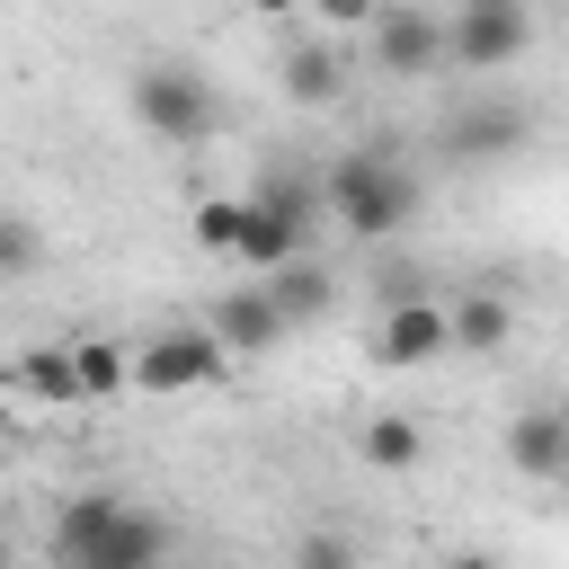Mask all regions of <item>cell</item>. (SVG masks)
I'll use <instances>...</instances> for the list:
<instances>
[{"instance_id": "1", "label": "cell", "mask_w": 569, "mask_h": 569, "mask_svg": "<svg viewBox=\"0 0 569 569\" xmlns=\"http://www.w3.org/2000/svg\"><path fill=\"white\" fill-rule=\"evenodd\" d=\"M169 551H178V533L151 507H124L116 489H80L53 516V560H71V569H151Z\"/></svg>"}, {"instance_id": "2", "label": "cell", "mask_w": 569, "mask_h": 569, "mask_svg": "<svg viewBox=\"0 0 569 569\" xmlns=\"http://www.w3.org/2000/svg\"><path fill=\"white\" fill-rule=\"evenodd\" d=\"M320 196H329V213H338L356 240H391V231L418 213V178H409V160H400L391 142H356V151L320 178Z\"/></svg>"}, {"instance_id": "3", "label": "cell", "mask_w": 569, "mask_h": 569, "mask_svg": "<svg viewBox=\"0 0 569 569\" xmlns=\"http://www.w3.org/2000/svg\"><path fill=\"white\" fill-rule=\"evenodd\" d=\"M133 116H142L151 142H204L213 133V89L187 62H142L133 71Z\"/></svg>"}, {"instance_id": "4", "label": "cell", "mask_w": 569, "mask_h": 569, "mask_svg": "<svg viewBox=\"0 0 569 569\" xmlns=\"http://www.w3.org/2000/svg\"><path fill=\"white\" fill-rule=\"evenodd\" d=\"M525 44H533L525 0H453V18H445V62H462V71H507Z\"/></svg>"}, {"instance_id": "5", "label": "cell", "mask_w": 569, "mask_h": 569, "mask_svg": "<svg viewBox=\"0 0 569 569\" xmlns=\"http://www.w3.org/2000/svg\"><path fill=\"white\" fill-rule=\"evenodd\" d=\"M373 71L382 80H427L445 62V18L427 0H373Z\"/></svg>"}, {"instance_id": "6", "label": "cell", "mask_w": 569, "mask_h": 569, "mask_svg": "<svg viewBox=\"0 0 569 569\" xmlns=\"http://www.w3.org/2000/svg\"><path fill=\"white\" fill-rule=\"evenodd\" d=\"M222 373V338L213 329H160L133 347V391H196Z\"/></svg>"}, {"instance_id": "7", "label": "cell", "mask_w": 569, "mask_h": 569, "mask_svg": "<svg viewBox=\"0 0 569 569\" xmlns=\"http://www.w3.org/2000/svg\"><path fill=\"white\" fill-rule=\"evenodd\" d=\"M373 356L382 365H436V356H453V320H445V302L436 293H409V302H382V338H373Z\"/></svg>"}, {"instance_id": "8", "label": "cell", "mask_w": 569, "mask_h": 569, "mask_svg": "<svg viewBox=\"0 0 569 569\" xmlns=\"http://www.w3.org/2000/svg\"><path fill=\"white\" fill-rule=\"evenodd\" d=\"M213 338H222V356H258V347H276L284 338V311H276V293L267 284H231L222 302H213V320H204Z\"/></svg>"}, {"instance_id": "9", "label": "cell", "mask_w": 569, "mask_h": 569, "mask_svg": "<svg viewBox=\"0 0 569 569\" xmlns=\"http://www.w3.org/2000/svg\"><path fill=\"white\" fill-rule=\"evenodd\" d=\"M525 107H507V98H480V107H462L453 124H445V151L453 160H498V151H516L525 142Z\"/></svg>"}, {"instance_id": "10", "label": "cell", "mask_w": 569, "mask_h": 569, "mask_svg": "<svg viewBox=\"0 0 569 569\" xmlns=\"http://www.w3.org/2000/svg\"><path fill=\"white\" fill-rule=\"evenodd\" d=\"M302 240H311V222H293L284 204H258V196H249V213H240V249H231V258H249V267L267 276V267L302 258Z\"/></svg>"}, {"instance_id": "11", "label": "cell", "mask_w": 569, "mask_h": 569, "mask_svg": "<svg viewBox=\"0 0 569 569\" xmlns=\"http://www.w3.org/2000/svg\"><path fill=\"white\" fill-rule=\"evenodd\" d=\"M276 80H284L293 107H338V98H347V62H338L329 44H284Z\"/></svg>"}, {"instance_id": "12", "label": "cell", "mask_w": 569, "mask_h": 569, "mask_svg": "<svg viewBox=\"0 0 569 569\" xmlns=\"http://www.w3.org/2000/svg\"><path fill=\"white\" fill-rule=\"evenodd\" d=\"M445 320H453V356H498V347L516 338V311H507V293H489V284H471Z\"/></svg>"}, {"instance_id": "13", "label": "cell", "mask_w": 569, "mask_h": 569, "mask_svg": "<svg viewBox=\"0 0 569 569\" xmlns=\"http://www.w3.org/2000/svg\"><path fill=\"white\" fill-rule=\"evenodd\" d=\"M560 436H569V409H516L507 418V462L525 480H551L560 471Z\"/></svg>"}, {"instance_id": "14", "label": "cell", "mask_w": 569, "mask_h": 569, "mask_svg": "<svg viewBox=\"0 0 569 569\" xmlns=\"http://www.w3.org/2000/svg\"><path fill=\"white\" fill-rule=\"evenodd\" d=\"M267 293H276V311H284V329H302V320H320V311H329V293H338V276H329L320 258H284V267H267Z\"/></svg>"}, {"instance_id": "15", "label": "cell", "mask_w": 569, "mask_h": 569, "mask_svg": "<svg viewBox=\"0 0 569 569\" xmlns=\"http://www.w3.org/2000/svg\"><path fill=\"white\" fill-rule=\"evenodd\" d=\"M356 453H365L373 471H418V462H427V427H418V418H400V409H382V418L356 436Z\"/></svg>"}, {"instance_id": "16", "label": "cell", "mask_w": 569, "mask_h": 569, "mask_svg": "<svg viewBox=\"0 0 569 569\" xmlns=\"http://www.w3.org/2000/svg\"><path fill=\"white\" fill-rule=\"evenodd\" d=\"M18 391H36L44 409H71V400H80V365H71V347H27V356H18Z\"/></svg>"}, {"instance_id": "17", "label": "cell", "mask_w": 569, "mask_h": 569, "mask_svg": "<svg viewBox=\"0 0 569 569\" xmlns=\"http://www.w3.org/2000/svg\"><path fill=\"white\" fill-rule=\"evenodd\" d=\"M71 365H80V400H107V391L133 382V347H116V338H80Z\"/></svg>"}, {"instance_id": "18", "label": "cell", "mask_w": 569, "mask_h": 569, "mask_svg": "<svg viewBox=\"0 0 569 569\" xmlns=\"http://www.w3.org/2000/svg\"><path fill=\"white\" fill-rule=\"evenodd\" d=\"M258 204H284L293 222H320V213H329V196H320V178H311V169H284V160H276V169L258 178Z\"/></svg>"}, {"instance_id": "19", "label": "cell", "mask_w": 569, "mask_h": 569, "mask_svg": "<svg viewBox=\"0 0 569 569\" xmlns=\"http://www.w3.org/2000/svg\"><path fill=\"white\" fill-rule=\"evenodd\" d=\"M240 213H249V196H204L196 222H187V240H196L204 258H231V249H240Z\"/></svg>"}, {"instance_id": "20", "label": "cell", "mask_w": 569, "mask_h": 569, "mask_svg": "<svg viewBox=\"0 0 569 569\" xmlns=\"http://www.w3.org/2000/svg\"><path fill=\"white\" fill-rule=\"evenodd\" d=\"M44 267V231L18 213V204H0V284H18V276H36Z\"/></svg>"}, {"instance_id": "21", "label": "cell", "mask_w": 569, "mask_h": 569, "mask_svg": "<svg viewBox=\"0 0 569 569\" xmlns=\"http://www.w3.org/2000/svg\"><path fill=\"white\" fill-rule=\"evenodd\" d=\"M293 560H302V569H338V560H356V542H347V533H311Z\"/></svg>"}, {"instance_id": "22", "label": "cell", "mask_w": 569, "mask_h": 569, "mask_svg": "<svg viewBox=\"0 0 569 569\" xmlns=\"http://www.w3.org/2000/svg\"><path fill=\"white\" fill-rule=\"evenodd\" d=\"M302 9H320L329 27H365V18H373V0H302Z\"/></svg>"}, {"instance_id": "23", "label": "cell", "mask_w": 569, "mask_h": 569, "mask_svg": "<svg viewBox=\"0 0 569 569\" xmlns=\"http://www.w3.org/2000/svg\"><path fill=\"white\" fill-rule=\"evenodd\" d=\"M409 293H427V276H418V267H391V276H382V302H409Z\"/></svg>"}, {"instance_id": "24", "label": "cell", "mask_w": 569, "mask_h": 569, "mask_svg": "<svg viewBox=\"0 0 569 569\" xmlns=\"http://www.w3.org/2000/svg\"><path fill=\"white\" fill-rule=\"evenodd\" d=\"M249 9H258V18H293L302 0H249Z\"/></svg>"}, {"instance_id": "25", "label": "cell", "mask_w": 569, "mask_h": 569, "mask_svg": "<svg viewBox=\"0 0 569 569\" xmlns=\"http://www.w3.org/2000/svg\"><path fill=\"white\" fill-rule=\"evenodd\" d=\"M551 480H569V436H560V471H551Z\"/></svg>"}]
</instances>
